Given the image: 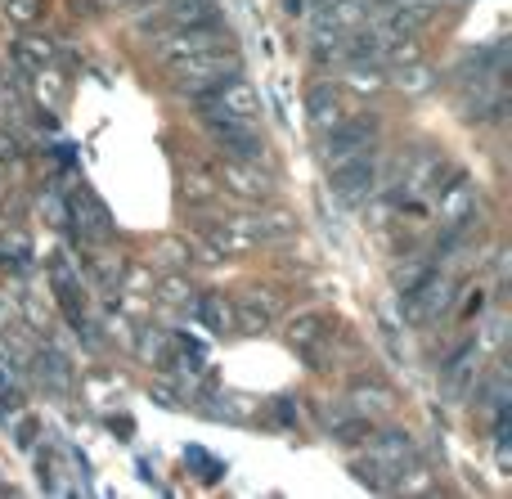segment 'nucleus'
I'll return each mask as SVG.
<instances>
[{"label": "nucleus", "mask_w": 512, "mask_h": 499, "mask_svg": "<svg viewBox=\"0 0 512 499\" xmlns=\"http://www.w3.org/2000/svg\"><path fill=\"white\" fill-rule=\"evenodd\" d=\"M171 72H176V90L180 95H203V90L221 86L225 77H234L239 72V54L230 50V45H216V50H203V54H189V59L171 63Z\"/></svg>", "instance_id": "obj_1"}, {"label": "nucleus", "mask_w": 512, "mask_h": 499, "mask_svg": "<svg viewBox=\"0 0 512 499\" xmlns=\"http://www.w3.org/2000/svg\"><path fill=\"white\" fill-rule=\"evenodd\" d=\"M198 104H203V117L207 122H252L256 126V113H261V99H256L252 81L248 77H225L221 86L203 90L198 95Z\"/></svg>", "instance_id": "obj_2"}, {"label": "nucleus", "mask_w": 512, "mask_h": 499, "mask_svg": "<svg viewBox=\"0 0 512 499\" xmlns=\"http://www.w3.org/2000/svg\"><path fill=\"white\" fill-rule=\"evenodd\" d=\"M373 140H378V122L373 117H351V122L342 117L333 131H324V162L342 167V162L360 158V153H373Z\"/></svg>", "instance_id": "obj_3"}, {"label": "nucleus", "mask_w": 512, "mask_h": 499, "mask_svg": "<svg viewBox=\"0 0 512 499\" xmlns=\"http://www.w3.org/2000/svg\"><path fill=\"white\" fill-rule=\"evenodd\" d=\"M450 302H454V279L427 270V275L405 293V320L409 324H432L441 311H450Z\"/></svg>", "instance_id": "obj_4"}, {"label": "nucleus", "mask_w": 512, "mask_h": 499, "mask_svg": "<svg viewBox=\"0 0 512 499\" xmlns=\"http://www.w3.org/2000/svg\"><path fill=\"white\" fill-rule=\"evenodd\" d=\"M216 45H230V32L221 23H203V27H171L167 36H158V54L167 63H180L189 54L216 50Z\"/></svg>", "instance_id": "obj_5"}, {"label": "nucleus", "mask_w": 512, "mask_h": 499, "mask_svg": "<svg viewBox=\"0 0 512 499\" xmlns=\"http://www.w3.org/2000/svg\"><path fill=\"white\" fill-rule=\"evenodd\" d=\"M68 221L77 225L81 243H104V239H113V216H108V207L99 203V198L90 194L86 185H81L77 194L68 198Z\"/></svg>", "instance_id": "obj_6"}, {"label": "nucleus", "mask_w": 512, "mask_h": 499, "mask_svg": "<svg viewBox=\"0 0 512 499\" xmlns=\"http://www.w3.org/2000/svg\"><path fill=\"white\" fill-rule=\"evenodd\" d=\"M373 185H378V162H373V153H360V158L333 167V194L342 198L346 207H360L364 198L373 194Z\"/></svg>", "instance_id": "obj_7"}, {"label": "nucleus", "mask_w": 512, "mask_h": 499, "mask_svg": "<svg viewBox=\"0 0 512 499\" xmlns=\"http://www.w3.org/2000/svg\"><path fill=\"white\" fill-rule=\"evenodd\" d=\"M212 126V140L230 153L234 162H261L265 158V140L256 135L252 122H207Z\"/></svg>", "instance_id": "obj_8"}, {"label": "nucleus", "mask_w": 512, "mask_h": 499, "mask_svg": "<svg viewBox=\"0 0 512 499\" xmlns=\"http://www.w3.org/2000/svg\"><path fill=\"white\" fill-rule=\"evenodd\" d=\"M203 239L212 243L216 257H239V252H248L252 243H261V230H256V221H248V216H234V221L207 225Z\"/></svg>", "instance_id": "obj_9"}, {"label": "nucleus", "mask_w": 512, "mask_h": 499, "mask_svg": "<svg viewBox=\"0 0 512 499\" xmlns=\"http://www.w3.org/2000/svg\"><path fill=\"white\" fill-rule=\"evenodd\" d=\"M288 342H292V351H301V356L310 360V365H319L324 342H328V320L324 315H297V320L288 324Z\"/></svg>", "instance_id": "obj_10"}, {"label": "nucleus", "mask_w": 512, "mask_h": 499, "mask_svg": "<svg viewBox=\"0 0 512 499\" xmlns=\"http://www.w3.org/2000/svg\"><path fill=\"white\" fill-rule=\"evenodd\" d=\"M477 369H481V347L472 342V347H463L450 356V365H445V387H450L454 396L477 392Z\"/></svg>", "instance_id": "obj_11"}, {"label": "nucleus", "mask_w": 512, "mask_h": 499, "mask_svg": "<svg viewBox=\"0 0 512 499\" xmlns=\"http://www.w3.org/2000/svg\"><path fill=\"white\" fill-rule=\"evenodd\" d=\"M261 162H225V171H221V180L234 189V194H243V198H265L270 194V176L265 171H256Z\"/></svg>", "instance_id": "obj_12"}, {"label": "nucleus", "mask_w": 512, "mask_h": 499, "mask_svg": "<svg viewBox=\"0 0 512 499\" xmlns=\"http://www.w3.org/2000/svg\"><path fill=\"white\" fill-rule=\"evenodd\" d=\"M162 23L167 27L216 23V0H162Z\"/></svg>", "instance_id": "obj_13"}, {"label": "nucleus", "mask_w": 512, "mask_h": 499, "mask_svg": "<svg viewBox=\"0 0 512 499\" xmlns=\"http://www.w3.org/2000/svg\"><path fill=\"white\" fill-rule=\"evenodd\" d=\"M306 113H310V126H315L319 135L333 131V126L346 117V113H342V95H337L333 86H315V90L306 95Z\"/></svg>", "instance_id": "obj_14"}, {"label": "nucleus", "mask_w": 512, "mask_h": 499, "mask_svg": "<svg viewBox=\"0 0 512 499\" xmlns=\"http://www.w3.org/2000/svg\"><path fill=\"white\" fill-rule=\"evenodd\" d=\"M194 315L207 333H234V302L225 293H203L194 297Z\"/></svg>", "instance_id": "obj_15"}, {"label": "nucleus", "mask_w": 512, "mask_h": 499, "mask_svg": "<svg viewBox=\"0 0 512 499\" xmlns=\"http://www.w3.org/2000/svg\"><path fill=\"white\" fill-rule=\"evenodd\" d=\"M436 5H441V0H391V5H387L391 27H396V32H414V27L432 23Z\"/></svg>", "instance_id": "obj_16"}, {"label": "nucleus", "mask_w": 512, "mask_h": 499, "mask_svg": "<svg viewBox=\"0 0 512 499\" xmlns=\"http://www.w3.org/2000/svg\"><path fill=\"white\" fill-rule=\"evenodd\" d=\"M36 378H41L50 392H68L72 387V365L59 356V351L45 347V351H36Z\"/></svg>", "instance_id": "obj_17"}, {"label": "nucleus", "mask_w": 512, "mask_h": 499, "mask_svg": "<svg viewBox=\"0 0 512 499\" xmlns=\"http://www.w3.org/2000/svg\"><path fill=\"white\" fill-rule=\"evenodd\" d=\"M351 401H355V414H360V419H369V423L396 410V396H391L387 387H355Z\"/></svg>", "instance_id": "obj_18"}, {"label": "nucleus", "mask_w": 512, "mask_h": 499, "mask_svg": "<svg viewBox=\"0 0 512 499\" xmlns=\"http://www.w3.org/2000/svg\"><path fill=\"white\" fill-rule=\"evenodd\" d=\"M18 63H23V68H45V63H54V41L50 36H36V32L18 36Z\"/></svg>", "instance_id": "obj_19"}, {"label": "nucleus", "mask_w": 512, "mask_h": 499, "mask_svg": "<svg viewBox=\"0 0 512 499\" xmlns=\"http://www.w3.org/2000/svg\"><path fill=\"white\" fill-rule=\"evenodd\" d=\"M32 90H36V99H41L45 108H59L63 104V77L45 63V68H32Z\"/></svg>", "instance_id": "obj_20"}, {"label": "nucleus", "mask_w": 512, "mask_h": 499, "mask_svg": "<svg viewBox=\"0 0 512 499\" xmlns=\"http://www.w3.org/2000/svg\"><path fill=\"white\" fill-rule=\"evenodd\" d=\"M86 266H90V275H95L104 288H117V284H122V270H126V266H122V257H113V252H90Z\"/></svg>", "instance_id": "obj_21"}, {"label": "nucleus", "mask_w": 512, "mask_h": 499, "mask_svg": "<svg viewBox=\"0 0 512 499\" xmlns=\"http://www.w3.org/2000/svg\"><path fill=\"white\" fill-rule=\"evenodd\" d=\"M234 329H243V333H265L270 329V311L265 306H234Z\"/></svg>", "instance_id": "obj_22"}, {"label": "nucleus", "mask_w": 512, "mask_h": 499, "mask_svg": "<svg viewBox=\"0 0 512 499\" xmlns=\"http://www.w3.org/2000/svg\"><path fill=\"white\" fill-rule=\"evenodd\" d=\"M140 356H144V360H158V365H167V360H171V338H167L162 329H149V333L140 338Z\"/></svg>", "instance_id": "obj_23"}, {"label": "nucleus", "mask_w": 512, "mask_h": 499, "mask_svg": "<svg viewBox=\"0 0 512 499\" xmlns=\"http://www.w3.org/2000/svg\"><path fill=\"white\" fill-rule=\"evenodd\" d=\"M5 270H27L32 266V248H27V239L23 234H9V243H5V261H0Z\"/></svg>", "instance_id": "obj_24"}, {"label": "nucleus", "mask_w": 512, "mask_h": 499, "mask_svg": "<svg viewBox=\"0 0 512 499\" xmlns=\"http://www.w3.org/2000/svg\"><path fill=\"white\" fill-rule=\"evenodd\" d=\"M158 297H162L167 306H194V288H189L180 275H171L167 284H162V293H158Z\"/></svg>", "instance_id": "obj_25"}, {"label": "nucleus", "mask_w": 512, "mask_h": 499, "mask_svg": "<svg viewBox=\"0 0 512 499\" xmlns=\"http://www.w3.org/2000/svg\"><path fill=\"white\" fill-rule=\"evenodd\" d=\"M346 86H351V90H369V95H373V90L382 86V77H378V68H373V63H369V68H364V63H355V68L346 72Z\"/></svg>", "instance_id": "obj_26"}, {"label": "nucleus", "mask_w": 512, "mask_h": 499, "mask_svg": "<svg viewBox=\"0 0 512 499\" xmlns=\"http://www.w3.org/2000/svg\"><path fill=\"white\" fill-rule=\"evenodd\" d=\"M427 270H432V261H427V257H414V261H409V266H400V270H396V284L409 293V288H414L418 279L427 275Z\"/></svg>", "instance_id": "obj_27"}, {"label": "nucleus", "mask_w": 512, "mask_h": 499, "mask_svg": "<svg viewBox=\"0 0 512 499\" xmlns=\"http://www.w3.org/2000/svg\"><path fill=\"white\" fill-rule=\"evenodd\" d=\"M158 261L162 266H171V270H180L189 261V248L180 239H167V243H158Z\"/></svg>", "instance_id": "obj_28"}, {"label": "nucleus", "mask_w": 512, "mask_h": 499, "mask_svg": "<svg viewBox=\"0 0 512 499\" xmlns=\"http://www.w3.org/2000/svg\"><path fill=\"white\" fill-rule=\"evenodd\" d=\"M36 207H41V216L50 225H68V203H63L59 194H41V203H36Z\"/></svg>", "instance_id": "obj_29"}, {"label": "nucleus", "mask_w": 512, "mask_h": 499, "mask_svg": "<svg viewBox=\"0 0 512 499\" xmlns=\"http://www.w3.org/2000/svg\"><path fill=\"white\" fill-rule=\"evenodd\" d=\"M400 90H409V95H423L427 86H432V72L427 68H409V72H400Z\"/></svg>", "instance_id": "obj_30"}, {"label": "nucleus", "mask_w": 512, "mask_h": 499, "mask_svg": "<svg viewBox=\"0 0 512 499\" xmlns=\"http://www.w3.org/2000/svg\"><path fill=\"white\" fill-rule=\"evenodd\" d=\"M9 14H14L18 23H32V18H36V0H14V5H9Z\"/></svg>", "instance_id": "obj_31"}, {"label": "nucleus", "mask_w": 512, "mask_h": 499, "mask_svg": "<svg viewBox=\"0 0 512 499\" xmlns=\"http://www.w3.org/2000/svg\"><path fill=\"white\" fill-rule=\"evenodd\" d=\"M14 158H18V140L0 131V162H14Z\"/></svg>", "instance_id": "obj_32"}, {"label": "nucleus", "mask_w": 512, "mask_h": 499, "mask_svg": "<svg viewBox=\"0 0 512 499\" xmlns=\"http://www.w3.org/2000/svg\"><path fill=\"white\" fill-rule=\"evenodd\" d=\"M32 441H36V423L23 419V423H18V446H32Z\"/></svg>", "instance_id": "obj_33"}, {"label": "nucleus", "mask_w": 512, "mask_h": 499, "mask_svg": "<svg viewBox=\"0 0 512 499\" xmlns=\"http://www.w3.org/2000/svg\"><path fill=\"white\" fill-rule=\"evenodd\" d=\"M283 5H288L292 14H301V9H310V0H283Z\"/></svg>", "instance_id": "obj_34"}, {"label": "nucleus", "mask_w": 512, "mask_h": 499, "mask_svg": "<svg viewBox=\"0 0 512 499\" xmlns=\"http://www.w3.org/2000/svg\"><path fill=\"white\" fill-rule=\"evenodd\" d=\"M99 5H131V0H99Z\"/></svg>", "instance_id": "obj_35"}]
</instances>
